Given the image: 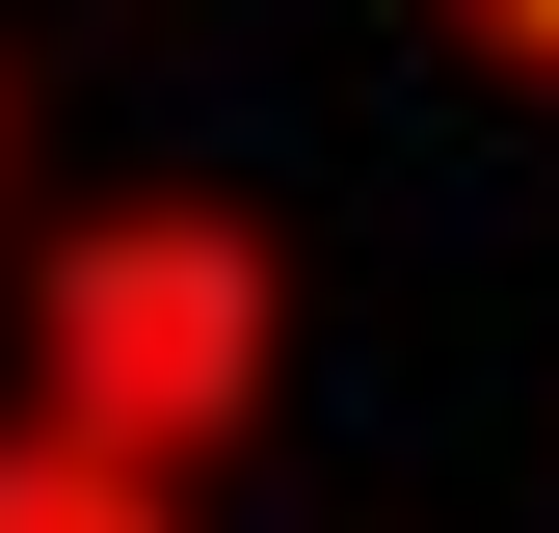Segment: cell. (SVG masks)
I'll return each mask as SVG.
<instances>
[{
	"label": "cell",
	"mask_w": 559,
	"mask_h": 533,
	"mask_svg": "<svg viewBox=\"0 0 559 533\" xmlns=\"http://www.w3.org/2000/svg\"><path fill=\"white\" fill-rule=\"evenodd\" d=\"M294 374V266H266V214H214V187H133V214H81L27 266V400L0 427H53V453H107V481H214L240 453V400Z\"/></svg>",
	"instance_id": "cell-1"
},
{
	"label": "cell",
	"mask_w": 559,
	"mask_h": 533,
	"mask_svg": "<svg viewBox=\"0 0 559 533\" xmlns=\"http://www.w3.org/2000/svg\"><path fill=\"white\" fill-rule=\"evenodd\" d=\"M0 533H187V507L107 481V453H53V427H0Z\"/></svg>",
	"instance_id": "cell-2"
},
{
	"label": "cell",
	"mask_w": 559,
	"mask_h": 533,
	"mask_svg": "<svg viewBox=\"0 0 559 533\" xmlns=\"http://www.w3.org/2000/svg\"><path fill=\"white\" fill-rule=\"evenodd\" d=\"M479 27H507V54H533V81H559V0H479Z\"/></svg>",
	"instance_id": "cell-3"
}]
</instances>
